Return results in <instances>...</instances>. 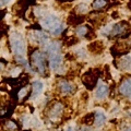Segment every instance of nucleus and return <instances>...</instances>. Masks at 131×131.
<instances>
[{
	"mask_svg": "<svg viewBox=\"0 0 131 131\" xmlns=\"http://www.w3.org/2000/svg\"><path fill=\"white\" fill-rule=\"evenodd\" d=\"M10 43L12 50H13L15 56L24 57L26 52V44H25V39L23 38V36L20 33H13L10 36Z\"/></svg>",
	"mask_w": 131,
	"mask_h": 131,
	"instance_id": "f257e3e1",
	"label": "nucleus"
},
{
	"mask_svg": "<svg viewBox=\"0 0 131 131\" xmlns=\"http://www.w3.org/2000/svg\"><path fill=\"white\" fill-rule=\"evenodd\" d=\"M32 62L34 64V67L38 69V71L44 74L46 71V66H45V57L39 50H35L32 54Z\"/></svg>",
	"mask_w": 131,
	"mask_h": 131,
	"instance_id": "f03ea898",
	"label": "nucleus"
},
{
	"mask_svg": "<svg viewBox=\"0 0 131 131\" xmlns=\"http://www.w3.org/2000/svg\"><path fill=\"white\" fill-rule=\"evenodd\" d=\"M82 82L86 88L93 89L96 85L97 82V75L94 73V71H89L82 77Z\"/></svg>",
	"mask_w": 131,
	"mask_h": 131,
	"instance_id": "7ed1b4c3",
	"label": "nucleus"
},
{
	"mask_svg": "<svg viewBox=\"0 0 131 131\" xmlns=\"http://www.w3.org/2000/svg\"><path fill=\"white\" fill-rule=\"evenodd\" d=\"M30 38L33 42H36L40 45H46L48 42V36L45 34L44 32H39V31H35L30 33Z\"/></svg>",
	"mask_w": 131,
	"mask_h": 131,
	"instance_id": "20e7f679",
	"label": "nucleus"
},
{
	"mask_svg": "<svg viewBox=\"0 0 131 131\" xmlns=\"http://www.w3.org/2000/svg\"><path fill=\"white\" fill-rule=\"evenodd\" d=\"M128 30V24L126 22H121L118 24H115L112 28V32H110V35L116 36V35H122V34H128L129 32H127Z\"/></svg>",
	"mask_w": 131,
	"mask_h": 131,
	"instance_id": "39448f33",
	"label": "nucleus"
},
{
	"mask_svg": "<svg viewBox=\"0 0 131 131\" xmlns=\"http://www.w3.org/2000/svg\"><path fill=\"white\" fill-rule=\"evenodd\" d=\"M42 25L45 28H50V31H51L56 25H58V19L55 15H47V16H45L44 20L42 21Z\"/></svg>",
	"mask_w": 131,
	"mask_h": 131,
	"instance_id": "423d86ee",
	"label": "nucleus"
},
{
	"mask_svg": "<svg viewBox=\"0 0 131 131\" xmlns=\"http://www.w3.org/2000/svg\"><path fill=\"white\" fill-rule=\"evenodd\" d=\"M119 91L122 95L128 96L131 100V79H126L122 83L120 84Z\"/></svg>",
	"mask_w": 131,
	"mask_h": 131,
	"instance_id": "0eeeda50",
	"label": "nucleus"
},
{
	"mask_svg": "<svg viewBox=\"0 0 131 131\" xmlns=\"http://www.w3.org/2000/svg\"><path fill=\"white\" fill-rule=\"evenodd\" d=\"M118 68L124 71H131V57L124 56L118 61Z\"/></svg>",
	"mask_w": 131,
	"mask_h": 131,
	"instance_id": "6e6552de",
	"label": "nucleus"
},
{
	"mask_svg": "<svg viewBox=\"0 0 131 131\" xmlns=\"http://www.w3.org/2000/svg\"><path fill=\"white\" fill-rule=\"evenodd\" d=\"M49 62H50V68L52 70H57L62 62V56L60 54H54L50 55V58H49Z\"/></svg>",
	"mask_w": 131,
	"mask_h": 131,
	"instance_id": "1a4fd4ad",
	"label": "nucleus"
},
{
	"mask_svg": "<svg viewBox=\"0 0 131 131\" xmlns=\"http://www.w3.org/2000/svg\"><path fill=\"white\" fill-rule=\"evenodd\" d=\"M32 89H33V92L31 95V100H35L39 94H42L44 85L40 81H35V82H33V84H32Z\"/></svg>",
	"mask_w": 131,
	"mask_h": 131,
	"instance_id": "9d476101",
	"label": "nucleus"
},
{
	"mask_svg": "<svg viewBox=\"0 0 131 131\" xmlns=\"http://www.w3.org/2000/svg\"><path fill=\"white\" fill-rule=\"evenodd\" d=\"M59 86H60L61 92L67 93V94H71L75 91V86L68 81H61L59 83Z\"/></svg>",
	"mask_w": 131,
	"mask_h": 131,
	"instance_id": "9b49d317",
	"label": "nucleus"
},
{
	"mask_svg": "<svg viewBox=\"0 0 131 131\" xmlns=\"http://www.w3.org/2000/svg\"><path fill=\"white\" fill-rule=\"evenodd\" d=\"M130 42H127V40H124V42H119L115 45V47L113 48V50H115L117 54H121V52L127 51L130 48Z\"/></svg>",
	"mask_w": 131,
	"mask_h": 131,
	"instance_id": "f8f14e48",
	"label": "nucleus"
},
{
	"mask_svg": "<svg viewBox=\"0 0 131 131\" xmlns=\"http://www.w3.org/2000/svg\"><path fill=\"white\" fill-rule=\"evenodd\" d=\"M61 49V43L58 40H55V42L50 43L47 46V52L49 55H54V54H59Z\"/></svg>",
	"mask_w": 131,
	"mask_h": 131,
	"instance_id": "ddd939ff",
	"label": "nucleus"
},
{
	"mask_svg": "<svg viewBox=\"0 0 131 131\" xmlns=\"http://www.w3.org/2000/svg\"><path fill=\"white\" fill-rule=\"evenodd\" d=\"M107 94H108V86L105 84H101L95 92V97L97 100H102V98H104Z\"/></svg>",
	"mask_w": 131,
	"mask_h": 131,
	"instance_id": "4468645a",
	"label": "nucleus"
},
{
	"mask_svg": "<svg viewBox=\"0 0 131 131\" xmlns=\"http://www.w3.org/2000/svg\"><path fill=\"white\" fill-rule=\"evenodd\" d=\"M61 113H62V104L56 103L55 105H52L50 112H49V116H50V118H56L60 116Z\"/></svg>",
	"mask_w": 131,
	"mask_h": 131,
	"instance_id": "2eb2a0df",
	"label": "nucleus"
},
{
	"mask_svg": "<svg viewBox=\"0 0 131 131\" xmlns=\"http://www.w3.org/2000/svg\"><path fill=\"white\" fill-rule=\"evenodd\" d=\"M89 49L93 54H101V52L104 50V45L102 42H96V43H93L90 45Z\"/></svg>",
	"mask_w": 131,
	"mask_h": 131,
	"instance_id": "dca6fc26",
	"label": "nucleus"
},
{
	"mask_svg": "<svg viewBox=\"0 0 131 131\" xmlns=\"http://www.w3.org/2000/svg\"><path fill=\"white\" fill-rule=\"evenodd\" d=\"M94 116H95V119H94V124H95L96 127H101L104 125V122L106 120V117L105 115L102 113V112H96L94 114Z\"/></svg>",
	"mask_w": 131,
	"mask_h": 131,
	"instance_id": "f3484780",
	"label": "nucleus"
},
{
	"mask_svg": "<svg viewBox=\"0 0 131 131\" xmlns=\"http://www.w3.org/2000/svg\"><path fill=\"white\" fill-rule=\"evenodd\" d=\"M89 11V6L86 3H79L77 6V12L80 14H84V13H88Z\"/></svg>",
	"mask_w": 131,
	"mask_h": 131,
	"instance_id": "a211bd4d",
	"label": "nucleus"
},
{
	"mask_svg": "<svg viewBox=\"0 0 131 131\" xmlns=\"http://www.w3.org/2000/svg\"><path fill=\"white\" fill-rule=\"evenodd\" d=\"M77 35L78 36H85L89 33V28L85 26V25H81V26H78L77 27Z\"/></svg>",
	"mask_w": 131,
	"mask_h": 131,
	"instance_id": "6ab92c4d",
	"label": "nucleus"
},
{
	"mask_svg": "<svg viewBox=\"0 0 131 131\" xmlns=\"http://www.w3.org/2000/svg\"><path fill=\"white\" fill-rule=\"evenodd\" d=\"M63 30H64V26L62 25V24H58V25H56L51 30V34L55 35V36H58V35H60L61 33H62Z\"/></svg>",
	"mask_w": 131,
	"mask_h": 131,
	"instance_id": "aec40b11",
	"label": "nucleus"
},
{
	"mask_svg": "<svg viewBox=\"0 0 131 131\" xmlns=\"http://www.w3.org/2000/svg\"><path fill=\"white\" fill-rule=\"evenodd\" d=\"M83 22V19L81 16H70L69 18V23L71 25H79L80 23Z\"/></svg>",
	"mask_w": 131,
	"mask_h": 131,
	"instance_id": "412c9836",
	"label": "nucleus"
},
{
	"mask_svg": "<svg viewBox=\"0 0 131 131\" xmlns=\"http://www.w3.org/2000/svg\"><path fill=\"white\" fill-rule=\"evenodd\" d=\"M92 6H93V8L95 10L101 9V8H103V7L106 6V0H94Z\"/></svg>",
	"mask_w": 131,
	"mask_h": 131,
	"instance_id": "4be33fe9",
	"label": "nucleus"
},
{
	"mask_svg": "<svg viewBox=\"0 0 131 131\" xmlns=\"http://www.w3.org/2000/svg\"><path fill=\"white\" fill-rule=\"evenodd\" d=\"M94 119H95V116L93 114H89L83 118V122L85 125H91L92 122H94Z\"/></svg>",
	"mask_w": 131,
	"mask_h": 131,
	"instance_id": "5701e85b",
	"label": "nucleus"
},
{
	"mask_svg": "<svg viewBox=\"0 0 131 131\" xmlns=\"http://www.w3.org/2000/svg\"><path fill=\"white\" fill-rule=\"evenodd\" d=\"M6 128L9 131H14L18 129V126H16L13 121H7L6 122Z\"/></svg>",
	"mask_w": 131,
	"mask_h": 131,
	"instance_id": "b1692460",
	"label": "nucleus"
},
{
	"mask_svg": "<svg viewBox=\"0 0 131 131\" xmlns=\"http://www.w3.org/2000/svg\"><path fill=\"white\" fill-rule=\"evenodd\" d=\"M20 72H21V69H20V68H15V69H13V71H12L11 75L15 78V77H18L20 74Z\"/></svg>",
	"mask_w": 131,
	"mask_h": 131,
	"instance_id": "393cba45",
	"label": "nucleus"
},
{
	"mask_svg": "<svg viewBox=\"0 0 131 131\" xmlns=\"http://www.w3.org/2000/svg\"><path fill=\"white\" fill-rule=\"evenodd\" d=\"M26 93H27V90H26V89H22L21 91L19 92V97H20V98H23L24 96L26 95Z\"/></svg>",
	"mask_w": 131,
	"mask_h": 131,
	"instance_id": "a878e982",
	"label": "nucleus"
},
{
	"mask_svg": "<svg viewBox=\"0 0 131 131\" xmlns=\"http://www.w3.org/2000/svg\"><path fill=\"white\" fill-rule=\"evenodd\" d=\"M9 1H10V0H1V6H5L6 3H8Z\"/></svg>",
	"mask_w": 131,
	"mask_h": 131,
	"instance_id": "bb28decb",
	"label": "nucleus"
},
{
	"mask_svg": "<svg viewBox=\"0 0 131 131\" xmlns=\"http://www.w3.org/2000/svg\"><path fill=\"white\" fill-rule=\"evenodd\" d=\"M81 131H89V128H86V127H84V128H82Z\"/></svg>",
	"mask_w": 131,
	"mask_h": 131,
	"instance_id": "cd10ccee",
	"label": "nucleus"
},
{
	"mask_svg": "<svg viewBox=\"0 0 131 131\" xmlns=\"http://www.w3.org/2000/svg\"><path fill=\"white\" fill-rule=\"evenodd\" d=\"M67 131H73V130H72V128H71V127H69V128H68V130H67Z\"/></svg>",
	"mask_w": 131,
	"mask_h": 131,
	"instance_id": "c85d7f7f",
	"label": "nucleus"
},
{
	"mask_svg": "<svg viewBox=\"0 0 131 131\" xmlns=\"http://www.w3.org/2000/svg\"><path fill=\"white\" fill-rule=\"evenodd\" d=\"M126 131H131V127H130V128H128V129H127Z\"/></svg>",
	"mask_w": 131,
	"mask_h": 131,
	"instance_id": "c756f323",
	"label": "nucleus"
}]
</instances>
